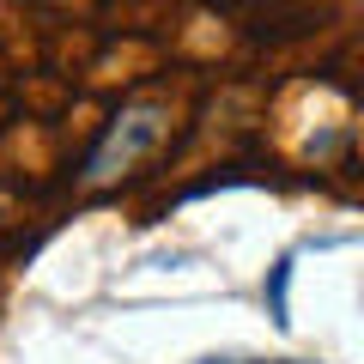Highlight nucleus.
Instances as JSON below:
<instances>
[{"instance_id": "1", "label": "nucleus", "mask_w": 364, "mask_h": 364, "mask_svg": "<svg viewBox=\"0 0 364 364\" xmlns=\"http://www.w3.org/2000/svg\"><path fill=\"white\" fill-rule=\"evenodd\" d=\"M286 286H291V261H279V267H273V322L286 328L291 316H286Z\"/></svg>"}, {"instance_id": "2", "label": "nucleus", "mask_w": 364, "mask_h": 364, "mask_svg": "<svg viewBox=\"0 0 364 364\" xmlns=\"http://www.w3.org/2000/svg\"><path fill=\"white\" fill-rule=\"evenodd\" d=\"M207 364H225V358H207Z\"/></svg>"}]
</instances>
